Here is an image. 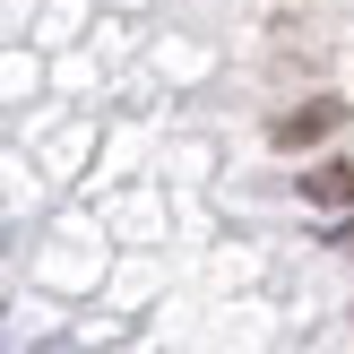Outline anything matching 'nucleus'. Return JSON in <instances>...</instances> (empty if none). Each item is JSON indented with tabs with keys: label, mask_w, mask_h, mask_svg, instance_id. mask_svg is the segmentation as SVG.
I'll use <instances>...</instances> for the list:
<instances>
[{
	"label": "nucleus",
	"mask_w": 354,
	"mask_h": 354,
	"mask_svg": "<svg viewBox=\"0 0 354 354\" xmlns=\"http://www.w3.org/2000/svg\"><path fill=\"white\" fill-rule=\"evenodd\" d=\"M328 251H354V216H346V225H328Z\"/></svg>",
	"instance_id": "3"
},
{
	"label": "nucleus",
	"mask_w": 354,
	"mask_h": 354,
	"mask_svg": "<svg viewBox=\"0 0 354 354\" xmlns=\"http://www.w3.org/2000/svg\"><path fill=\"white\" fill-rule=\"evenodd\" d=\"M294 190H303L311 207H346V199H354V156H328V165H311Z\"/></svg>",
	"instance_id": "2"
},
{
	"label": "nucleus",
	"mask_w": 354,
	"mask_h": 354,
	"mask_svg": "<svg viewBox=\"0 0 354 354\" xmlns=\"http://www.w3.org/2000/svg\"><path fill=\"white\" fill-rule=\"evenodd\" d=\"M337 121H346V104H337V95H320V104H294V113L277 121V147H311V138H328Z\"/></svg>",
	"instance_id": "1"
}]
</instances>
